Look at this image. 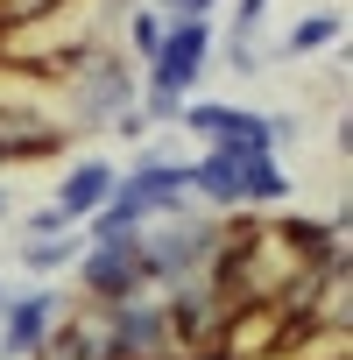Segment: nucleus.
I'll use <instances>...</instances> for the list:
<instances>
[{"instance_id":"obj_1","label":"nucleus","mask_w":353,"mask_h":360,"mask_svg":"<svg viewBox=\"0 0 353 360\" xmlns=\"http://www.w3.org/2000/svg\"><path fill=\"white\" fill-rule=\"evenodd\" d=\"M219 240H226V219H219V212H198V205L169 212V219H148V226H141L148 297H155V290H169V283L205 276V269H212V255H219Z\"/></svg>"},{"instance_id":"obj_2","label":"nucleus","mask_w":353,"mask_h":360,"mask_svg":"<svg viewBox=\"0 0 353 360\" xmlns=\"http://www.w3.org/2000/svg\"><path fill=\"white\" fill-rule=\"evenodd\" d=\"M57 85H64L57 99H64V127H71V134H106V127H113V113H127V106L141 99L134 64L120 57V43H106V50L78 57Z\"/></svg>"},{"instance_id":"obj_3","label":"nucleus","mask_w":353,"mask_h":360,"mask_svg":"<svg viewBox=\"0 0 353 360\" xmlns=\"http://www.w3.org/2000/svg\"><path fill=\"white\" fill-rule=\"evenodd\" d=\"M71 276H78V297H85L92 311H113V304H127V297H148L141 233H134V240H106V248H85V255L71 262Z\"/></svg>"},{"instance_id":"obj_4","label":"nucleus","mask_w":353,"mask_h":360,"mask_svg":"<svg viewBox=\"0 0 353 360\" xmlns=\"http://www.w3.org/2000/svg\"><path fill=\"white\" fill-rule=\"evenodd\" d=\"M212 43H219L212 15H205V22H169V36H162V57L141 71V92H169V99L198 92V78H205V64H212Z\"/></svg>"},{"instance_id":"obj_5","label":"nucleus","mask_w":353,"mask_h":360,"mask_svg":"<svg viewBox=\"0 0 353 360\" xmlns=\"http://www.w3.org/2000/svg\"><path fill=\"white\" fill-rule=\"evenodd\" d=\"M64 318H71V297H64V290H50V283L15 290L8 311H0V360H36Z\"/></svg>"},{"instance_id":"obj_6","label":"nucleus","mask_w":353,"mask_h":360,"mask_svg":"<svg viewBox=\"0 0 353 360\" xmlns=\"http://www.w3.org/2000/svg\"><path fill=\"white\" fill-rule=\"evenodd\" d=\"M106 339H113V360H169V318L155 297H127L106 311Z\"/></svg>"},{"instance_id":"obj_7","label":"nucleus","mask_w":353,"mask_h":360,"mask_svg":"<svg viewBox=\"0 0 353 360\" xmlns=\"http://www.w3.org/2000/svg\"><path fill=\"white\" fill-rule=\"evenodd\" d=\"M113 184H120V169H113L106 155H78V162L57 176V198H50V205H57L64 219H78V226H85V219L113 198Z\"/></svg>"},{"instance_id":"obj_8","label":"nucleus","mask_w":353,"mask_h":360,"mask_svg":"<svg viewBox=\"0 0 353 360\" xmlns=\"http://www.w3.org/2000/svg\"><path fill=\"white\" fill-rule=\"evenodd\" d=\"M233 184H240V212H269V205H283V198L297 191L276 148H255V155L233 148Z\"/></svg>"},{"instance_id":"obj_9","label":"nucleus","mask_w":353,"mask_h":360,"mask_svg":"<svg viewBox=\"0 0 353 360\" xmlns=\"http://www.w3.org/2000/svg\"><path fill=\"white\" fill-rule=\"evenodd\" d=\"M339 36H346V15H339V8H311V15H297V22L283 29L276 57H318V50H332Z\"/></svg>"},{"instance_id":"obj_10","label":"nucleus","mask_w":353,"mask_h":360,"mask_svg":"<svg viewBox=\"0 0 353 360\" xmlns=\"http://www.w3.org/2000/svg\"><path fill=\"white\" fill-rule=\"evenodd\" d=\"M162 36H169V15H155V8H127L113 43H120V57H127V64H141V71H148V64L162 57Z\"/></svg>"},{"instance_id":"obj_11","label":"nucleus","mask_w":353,"mask_h":360,"mask_svg":"<svg viewBox=\"0 0 353 360\" xmlns=\"http://www.w3.org/2000/svg\"><path fill=\"white\" fill-rule=\"evenodd\" d=\"M78 255H85V240H78V233H57V240H22V269H29V276H64Z\"/></svg>"},{"instance_id":"obj_12","label":"nucleus","mask_w":353,"mask_h":360,"mask_svg":"<svg viewBox=\"0 0 353 360\" xmlns=\"http://www.w3.org/2000/svg\"><path fill=\"white\" fill-rule=\"evenodd\" d=\"M15 226H22V240H57V233H78V219H64L50 198H43V205H29V212H15Z\"/></svg>"},{"instance_id":"obj_13","label":"nucleus","mask_w":353,"mask_h":360,"mask_svg":"<svg viewBox=\"0 0 353 360\" xmlns=\"http://www.w3.org/2000/svg\"><path fill=\"white\" fill-rule=\"evenodd\" d=\"M248 43H255V36H233V43H226V50H219V57H226V71H233V78H255V71H262V50H248Z\"/></svg>"},{"instance_id":"obj_14","label":"nucleus","mask_w":353,"mask_h":360,"mask_svg":"<svg viewBox=\"0 0 353 360\" xmlns=\"http://www.w3.org/2000/svg\"><path fill=\"white\" fill-rule=\"evenodd\" d=\"M219 8V0H155V15H169V22H205Z\"/></svg>"},{"instance_id":"obj_15","label":"nucleus","mask_w":353,"mask_h":360,"mask_svg":"<svg viewBox=\"0 0 353 360\" xmlns=\"http://www.w3.org/2000/svg\"><path fill=\"white\" fill-rule=\"evenodd\" d=\"M269 22V0H233V36H255Z\"/></svg>"},{"instance_id":"obj_16","label":"nucleus","mask_w":353,"mask_h":360,"mask_svg":"<svg viewBox=\"0 0 353 360\" xmlns=\"http://www.w3.org/2000/svg\"><path fill=\"white\" fill-rule=\"evenodd\" d=\"M113 134H120V141H134V148H141V141H148V134H155V127H148V120H141V106H127V113H113Z\"/></svg>"},{"instance_id":"obj_17","label":"nucleus","mask_w":353,"mask_h":360,"mask_svg":"<svg viewBox=\"0 0 353 360\" xmlns=\"http://www.w3.org/2000/svg\"><path fill=\"white\" fill-rule=\"evenodd\" d=\"M15 212H22V205H15V191H8V184H0V226H8Z\"/></svg>"},{"instance_id":"obj_18","label":"nucleus","mask_w":353,"mask_h":360,"mask_svg":"<svg viewBox=\"0 0 353 360\" xmlns=\"http://www.w3.org/2000/svg\"><path fill=\"white\" fill-rule=\"evenodd\" d=\"M8 297H15V283H8V276H0V311H8Z\"/></svg>"}]
</instances>
